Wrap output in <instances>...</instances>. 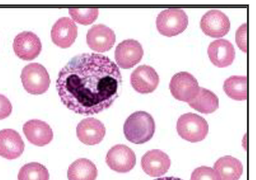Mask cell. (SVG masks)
Listing matches in <instances>:
<instances>
[{
	"instance_id": "20",
	"label": "cell",
	"mask_w": 256,
	"mask_h": 180,
	"mask_svg": "<svg viewBox=\"0 0 256 180\" xmlns=\"http://www.w3.org/2000/svg\"><path fill=\"white\" fill-rule=\"evenodd\" d=\"M188 104L192 109L200 113L211 114L218 109L219 100L214 92L204 88H200L196 96Z\"/></svg>"
},
{
	"instance_id": "13",
	"label": "cell",
	"mask_w": 256,
	"mask_h": 180,
	"mask_svg": "<svg viewBox=\"0 0 256 180\" xmlns=\"http://www.w3.org/2000/svg\"><path fill=\"white\" fill-rule=\"evenodd\" d=\"M77 36V26L68 17L60 18L52 28V40L59 48H70L74 43Z\"/></svg>"
},
{
	"instance_id": "26",
	"label": "cell",
	"mask_w": 256,
	"mask_h": 180,
	"mask_svg": "<svg viewBox=\"0 0 256 180\" xmlns=\"http://www.w3.org/2000/svg\"><path fill=\"white\" fill-rule=\"evenodd\" d=\"M236 42L238 48L243 50L244 52H247V24H242L236 32Z\"/></svg>"
},
{
	"instance_id": "12",
	"label": "cell",
	"mask_w": 256,
	"mask_h": 180,
	"mask_svg": "<svg viewBox=\"0 0 256 180\" xmlns=\"http://www.w3.org/2000/svg\"><path fill=\"white\" fill-rule=\"evenodd\" d=\"M158 84L160 77L152 66L148 65L139 66L132 74V86L138 93H152L157 88Z\"/></svg>"
},
{
	"instance_id": "3",
	"label": "cell",
	"mask_w": 256,
	"mask_h": 180,
	"mask_svg": "<svg viewBox=\"0 0 256 180\" xmlns=\"http://www.w3.org/2000/svg\"><path fill=\"white\" fill-rule=\"evenodd\" d=\"M176 129L180 136L184 140L198 142L204 140L208 136L209 126L202 117L194 113H186L180 117Z\"/></svg>"
},
{
	"instance_id": "10",
	"label": "cell",
	"mask_w": 256,
	"mask_h": 180,
	"mask_svg": "<svg viewBox=\"0 0 256 180\" xmlns=\"http://www.w3.org/2000/svg\"><path fill=\"white\" fill-rule=\"evenodd\" d=\"M142 56V46L138 40L134 39L123 40L116 48V62L122 68H134L136 64L140 62Z\"/></svg>"
},
{
	"instance_id": "17",
	"label": "cell",
	"mask_w": 256,
	"mask_h": 180,
	"mask_svg": "<svg viewBox=\"0 0 256 180\" xmlns=\"http://www.w3.org/2000/svg\"><path fill=\"white\" fill-rule=\"evenodd\" d=\"M27 140L38 146H44L54 139V132L50 126L40 120H30L23 126Z\"/></svg>"
},
{
	"instance_id": "2",
	"label": "cell",
	"mask_w": 256,
	"mask_h": 180,
	"mask_svg": "<svg viewBox=\"0 0 256 180\" xmlns=\"http://www.w3.org/2000/svg\"><path fill=\"white\" fill-rule=\"evenodd\" d=\"M155 128L154 120L151 114L145 112H136L126 120L123 132L129 142L144 144L152 139Z\"/></svg>"
},
{
	"instance_id": "16",
	"label": "cell",
	"mask_w": 256,
	"mask_h": 180,
	"mask_svg": "<svg viewBox=\"0 0 256 180\" xmlns=\"http://www.w3.org/2000/svg\"><path fill=\"white\" fill-rule=\"evenodd\" d=\"M24 149V143L19 133L13 129L0 130V156L8 160L18 158Z\"/></svg>"
},
{
	"instance_id": "23",
	"label": "cell",
	"mask_w": 256,
	"mask_h": 180,
	"mask_svg": "<svg viewBox=\"0 0 256 180\" xmlns=\"http://www.w3.org/2000/svg\"><path fill=\"white\" fill-rule=\"evenodd\" d=\"M18 180H49V172L44 165L30 162L20 170Z\"/></svg>"
},
{
	"instance_id": "6",
	"label": "cell",
	"mask_w": 256,
	"mask_h": 180,
	"mask_svg": "<svg viewBox=\"0 0 256 180\" xmlns=\"http://www.w3.org/2000/svg\"><path fill=\"white\" fill-rule=\"evenodd\" d=\"M198 80L186 72H180L174 75L170 82L172 96L180 101L189 103L195 98L199 91Z\"/></svg>"
},
{
	"instance_id": "18",
	"label": "cell",
	"mask_w": 256,
	"mask_h": 180,
	"mask_svg": "<svg viewBox=\"0 0 256 180\" xmlns=\"http://www.w3.org/2000/svg\"><path fill=\"white\" fill-rule=\"evenodd\" d=\"M208 53L212 62L218 68L230 66L235 58L234 46L224 39L212 42L208 46Z\"/></svg>"
},
{
	"instance_id": "25",
	"label": "cell",
	"mask_w": 256,
	"mask_h": 180,
	"mask_svg": "<svg viewBox=\"0 0 256 180\" xmlns=\"http://www.w3.org/2000/svg\"><path fill=\"white\" fill-rule=\"evenodd\" d=\"M190 180H222L218 174L212 168L203 167L196 168L192 174Z\"/></svg>"
},
{
	"instance_id": "19",
	"label": "cell",
	"mask_w": 256,
	"mask_h": 180,
	"mask_svg": "<svg viewBox=\"0 0 256 180\" xmlns=\"http://www.w3.org/2000/svg\"><path fill=\"white\" fill-rule=\"evenodd\" d=\"M214 170L222 180H238L243 174L242 162L234 156H225L214 164Z\"/></svg>"
},
{
	"instance_id": "11",
	"label": "cell",
	"mask_w": 256,
	"mask_h": 180,
	"mask_svg": "<svg viewBox=\"0 0 256 180\" xmlns=\"http://www.w3.org/2000/svg\"><path fill=\"white\" fill-rule=\"evenodd\" d=\"M86 40L92 50L97 52H106L115 44V32L104 24H96L88 30Z\"/></svg>"
},
{
	"instance_id": "27",
	"label": "cell",
	"mask_w": 256,
	"mask_h": 180,
	"mask_svg": "<svg viewBox=\"0 0 256 180\" xmlns=\"http://www.w3.org/2000/svg\"><path fill=\"white\" fill-rule=\"evenodd\" d=\"M12 104L8 98L3 94H0V120H4L10 116L12 112Z\"/></svg>"
},
{
	"instance_id": "9",
	"label": "cell",
	"mask_w": 256,
	"mask_h": 180,
	"mask_svg": "<svg viewBox=\"0 0 256 180\" xmlns=\"http://www.w3.org/2000/svg\"><path fill=\"white\" fill-rule=\"evenodd\" d=\"M16 56L24 61H30L38 58L42 52V42L33 32H24L16 36L13 43Z\"/></svg>"
},
{
	"instance_id": "28",
	"label": "cell",
	"mask_w": 256,
	"mask_h": 180,
	"mask_svg": "<svg viewBox=\"0 0 256 180\" xmlns=\"http://www.w3.org/2000/svg\"><path fill=\"white\" fill-rule=\"evenodd\" d=\"M182 180L179 178H174V177H164V178H157V180Z\"/></svg>"
},
{
	"instance_id": "7",
	"label": "cell",
	"mask_w": 256,
	"mask_h": 180,
	"mask_svg": "<svg viewBox=\"0 0 256 180\" xmlns=\"http://www.w3.org/2000/svg\"><path fill=\"white\" fill-rule=\"evenodd\" d=\"M106 161L110 170L118 172H128L136 165V155L128 146L118 144L110 149Z\"/></svg>"
},
{
	"instance_id": "24",
	"label": "cell",
	"mask_w": 256,
	"mask_h": 180,
	"mask_svg": "<svg viewBox=\"0 0 256 180\" xmlns=\"http://www.w3.org/2000/svg\"><path fill=\"white\" fill-rule=\"evenodd\" d=\"M68 12L74 22L84 26L92 24L99 16V10L96 8H71Z\"/></svg>"
},
{
	"instance_id": "15",
	"label": "cell",
	"mask_w": 256,
	"mask_h": 180,
	"mask_svg": "<svg viewBox=\"0 0 256 180\" xmlns=\"http://www.w3.org/2000/svg\"><path fill=\"white\" fill-rule=\"evenodd\" d=\"M142 168L151 177L166 174L170 167V156L161 150L154 149L144 154L141 160Z\"/></svg>"
},
{
	"instance_id": "8",
	"label": "cell",
	"mask_w": 256,
	"mask_h": 180,
	"mask_svg": "<svg viewBox=\"0 0 256 180\" xmlns=\"http://www.w3.org/2000/svg\"><path fill=\"white\" fill-rule=\"evenodd\" d=\"M200 28L204 34L214 38H222L230 30V20L224 12L218 10L208 11L200 20Z\"/></svg>"
},
{
	"instance_id": "1",
	"label": "cell",
	"mask_w": 256,
	"mask_h": 180,
	"mask_svg": "<svg viewBox=\"0 0 256 180\" xmlns=\"http://www.w3.org/2000/svg\"><path fill=\"white\" fill-rule=\"evenodd\" d=\"M120 69L108 56L84 53L72 58L59 72L56 86L68 109L92 116L110 107L119 97Z\"/></svg>"
},
{
	"instance_id": "14",
	"label": "cell",
	"mask_w": 256,
	"mask_h": 180,
	"mask_svg": "<svg viewBox=\"0 0 256 180\" xmlns=\"http://www.w3.org/2000/svg\"><path fill=\"white\" fill-rule=\"evenodd\" d=\"M77 136L78 140L86 145L94 146L102 142L106 136L104 124L99 120L87 118L78 124Z\"/></svg>"
},
{
	"instance_id": "4",
	"label": "cell",
	"mask_w": 256,
	"mask_h": 180,
	"mask_svg": "<svg viewBox=\"0 0 256 180\" xmlns=\"http://www.w3.org/2000/svg\"><path fill=\"white\" fill-rule=\"evenodd\" d=\"M22 84L30 94H42L50 87L51 80L48 70L42 64H30L22 72Z\"/></svg>"
},
{
	"instance_id": "22",
	"label": "cell",
	"mask_w": 256,
	"mask_h": 180,
	"mask_svg": "<svg viewBox=\"0 0 256 180\" xmlns=\"http://www.w3.org/2000/svg\"><path fill=\"white\" fill-rule=\"evenodd\" d=\"M224 92L234 100L243 101L247 100V77L232 76L225 80Z\"/></svg>"
},
{
	"instance_id": "5",
	"label": "cell",
	"mask_w": 256,
	"mask_h": 180,
	"mask_svg": "<svg viewBox=\"0 0 256 180\" xmlns=\"http://www.w3.org/2000/svg\"><path fill=\"white\" fill-rule=\"evenodd\" d=\"M188 23V16L182 8H167L161 11L156 20L158 30L168 38L182 33L186 29Z\"/></svg>"
},
{
	"instance_id": "21",
	"label": "cell",
	"mask_w": 256,
	"mask_h": 180,
	"mask_svg": "<svg viewBox=\"0 0 256 180\" xmlns=\"http://www.w3.org/2000/svg\"><path fill=\"white\" fill-rule=\"evenodd\" d=\"M98 170L93 162L80 158L74 162L68 170V180H96Z\"/></svg>"
}]
</instances>
